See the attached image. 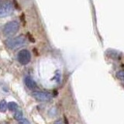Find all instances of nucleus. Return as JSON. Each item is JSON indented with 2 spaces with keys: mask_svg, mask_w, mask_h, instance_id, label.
<instances>
[{
  "mask_svg": "<svg viewBox=\"0 0 124 124\" xmlns=\"http://www.w3.org/2000/svg\"><path fill=\"white\" fill-rule=\"evenodd\" d=\"M6 45L11 50H16L26 44V37L24 35H19L14 38L8 39L6 40Z\"/></svg>",
  "mask_w": 124,
  "mask_h": 124,
  "instance_id": "f257e3e1",
  "label": "nucleus"
},
{
  "mask_svg": "<svg viewBox=\"0 0 124 124\" xmlns=\"http://www.w3.org/2000/svg\"><path fill=\"white\" fill-rule=\"evenodd\" d=\"M19 30V23L17 21H10L4 26L2 30L3 35L6 37H9L15 35Z\"/></svg>",
  "mask_w": 124,
  "mask_h": 124,
  "instance_id": "f03ea898",
  "label": "nucleus"
},
{
  "mask_svg": "<svg viewBox=\"0 0 124 124\" xmlns=\"http://www.w3.org/2000/svg\"><path fill=\"white\" fill-rule=\"evenodd\" d=\"M13 9L14 7L9 1H5L0 3V18L9 16L13 12Z\"/></svg>",
  "mask_w": 124,
  "mask_h": 124,
  "instance_id": "7ed1b4c3",
  "label": "nucleus"
},
{
  "mask_svg": "<svg viewBox=\"0 0 124 124\" xmlns=\"http://www.w3.org/2000/svg\"><path fill=\"white\" fill-rule=\"evenodd\" d=\"M18 61L23 65H26L30 63L31 60V54L28 50L23 49L20 51H19L17 54Z\"/></svg>",
  "mask_w": 124,
  "mask_h": 124,
  "instance_id": "20e7f679",
  "label": "nucleus"
},
{
  "mask_svg": "<svg viewBox=\"0 0 124 124\" xmlns=\"http://www.w3.org/2000/svg\"><path fill=\"white\" fill-rule=\"evenodd\" d=\"M33 96L37 100L41 102H48L52 99L51 94L45 92H33Z\"/></svg>",
  "mask_w": 124,
  "mask_h": 124,
  "instance_id": "39448f33",
  "label": "nucleus"
},
{
  "mask_svg": "<svg viewBox=\"0 0 124 124\" xmlns=\"http://www.w3.org/2000/svg\"><path fill=\"white\" fill-rule=\"evenodd\" d=\"M25 84H26V86L30 89H33L35 88H37L36 82H35V81L30 77L25 78Z\"/></svg>",
  "mask_w": 124,
  "mask_h": 124,
  "instance_id": "423d86ee",
  "label": "nucleus"
},
{
  "mask_svg": "<svg viewBox=\"0 0 124 124\" xmlns=\"http://www.w3.org/2000/svg\"><path fill=\"white\" fill-rule=\"evenodd\" d=\"M8 108L10 111H16L18 108V105L15 102H10L8 104Z\"/></svg>",
  "mask_w": 124,
  "mask_h": 124,
  "instance_id": "0eeeda50",
  "label": "nucleus"
},
{
  "mask_svg": "<svg viewBox=\"0 0 124 124\" xmlns=\"http://www.w3.org/2000/svg\"><path fill=\"white\" fill-rule=\"evenodd\" d=\"M8 107V104L5 100H2L0 102V111L1 112H6Z\"/></svg>",
  "mask_w": 124,
  "mask_h": 124,
  "instance_id": "6e6552de",
  "label": "nucleus"
},
{
  "mask_svg": "<svg viewBox=\"0 0 124 124\" xmlns=\"http://www.w3.org/2000/svg\"><path fill=\"white\" fill-rule=\"evenodd\" d=\"M23 112L21 110H16L14 114V118L16 120H20L23 119Z\"/></svg>",
  "mask_w": 124,
  "mask_h": 124,
  "instance_id": "1a4fd4ad",
  "label": "nucleus"
},
{
  "mask_svg": "<svg viewBox=\"0 0 124 124\" xmlns=\"http://www.w3.org/2000/svg\"><path fill=\"white\" fill-rule=\"evenodd\" d=\"M116 77L117 78H119V80L124 81V71H119L116 72Z\"/></svg>",
  "mask_w": 124,
  "mask_h": 124,
  "instance_id": "9d476101",
  "label": "nucleus"
},
{
  "mask_svg": "<svg viewBox=\"0 0 124 124\" xmlns=\"http://www.w3.org/2000/svg\"><path fill=\"white\" fill-rule=\"evenodd\" d=\"M19 124H30V123L29 122V120L28 119H22L19 120Z\"/></svg>",
  "mask_w": 124,
  "mask_h": 124,
  "instance_id": "9b49d317",
  "label": "nucleus"
},
{
  "mask_svg": "<svg viewBox=\"0 0 124 124\" xmlns=\"http://www.w3.org/2000/svg\"><path fill=\"white\" fill-rule=\"evenodd\" d=\"M54 124H64V121L62 119H57V120H56L55 122H54Z\"/></svg>",
  "mask_w": 124,
  "mask_h": 124,
  "instance_id": "f8f14e48",
  "label": "nucleus"
},
{
  "mask_svg": "<svg viewBox=\"0 0 124 124\" xmlns=\"http://www.w3.org/2000/svg\"><path fill=\"white\" fill-rule=\"evenodd\" d=\"M0 1H1V0H0Z\"/></svg>",
  "mask_w": 124,
  "mask_h": 124,
  "instance_id": "ddd939ff",
  "label": "nucleus"
}]
</instances>
